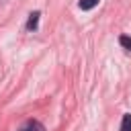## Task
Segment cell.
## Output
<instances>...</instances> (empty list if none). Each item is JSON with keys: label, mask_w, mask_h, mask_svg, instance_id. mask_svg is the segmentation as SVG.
Segmentation results:
<instances>
[{"label": "cell", "mask_w": 131, "mask_h": 131, "mask_svg": "<svg viewBox=\"0 0 131 131\" xmlns=\"http://www.w3.org/2000/svg\"><path fill=\"white\" fill-rule=\"evenodd\" d=\"M18 131H45V127H43L39 121H27Z\"/></svg>", "instance_id": "cell-1"}, {"label": "cell", "mask_w": 131, "mask_h": 131, "mask_svg": "<svg viewBox=\"0 0 131 131\" xmlns=\"http://www.w3.org/2000/svg\"><path fill=\"white\" fill-rule=\"evenodd\" d=\"M37 20H39V12H33V14L29 16L27 29H29V31H35V29H37Z\"/></svg>", "instance_id": "cell-2"}, {"label": "cell", "mask_w": 131, "mask_h": 131, "mask_svg": "<svg viewBox=\"0 0 131 131\" xmlns=\"http://www.w3.org/2000/svg\"><path fill=\"white\" fill-rule=\"evenodd\" d=\"M98 4V0H80V8L82 10H92Z\"/></svg>", "instance_id": "cell-3"}, {"label": "cell", "mask_w": 131, "mask_h": 131, "mask_svg": "<svg viewBox=\"0 0 131 131\" xmlns=\"http://www.w3.org/2000/svg\"><path fill=\"white\" fill-rule=\"evenodd\" d=\"M121 131H131V115H125V117H123Z\"/></svg>", "instance_id": "cell-4"}, {"label": "cell", "mask_w": 131, "mask_h": 131, "mask_svg": "<svg viewBox=\"0 0 131 131\" xmlns=\"http://www.w3.org/2000/svg\"><path fill=\"white\" fill-rule=\"evenodd\" d=\"M119 43H121L125 49H129V51H131V37H127V35H121V37H119Z\"/></svg>", "instance_id": "cell-5"}]
</instances>
